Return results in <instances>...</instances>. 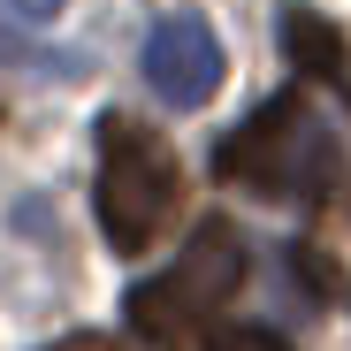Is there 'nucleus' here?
Listing matches in <instances>:
<instances>
[{"instance_id": "obj_1", "label": "nucleus", "mask_w": 351, "mask_h": 351, "mask_svg": "<svg viewBox=\"0 0 351 351\" xmlns=\"http://www.w3.org/2000/svg\"><path fill=\"white\" fill-rule=\"evenodd\" d=\"M214 168L229 184H245L260 199H306V206H328L351 191V160L336 145V130L298 99V92H275L267 107H252L237 130L221 138Z\"/></svg>"}, {"instance_id": "obj_2", "label": "nucleus", "mask_w": 351, "mask_h": 351, "mask_svg": "<svg viewBox=\"0 0 351 351\" xmlns=\"http://www.w3.org/2000/svg\"><path fill=\"white\" fill-rule=\"evenodd\" d=\"M92 206L114 252H153L160 229L184 206V168H176L168 138L130 123V114H99V176H92Z\"/></svg>"}, {"instance_id": "obj_3", "label": "nucleus", "mask_w": 351, "mask_h": 351, "mask_svg": "<svg viewBox=\"0 0 351 351\" xmlns=\"http://www.w3.org/2000/svg\"><path fill=\"white\" fill-rule=\"evenodd\" d=\"M237 282H245V237H237V221H199L191 229V245L176 252L160 275H145L130 290V328L160 351L176 343H191L229 298H237Z\"/></svg>"}, {"instance_id": "obj_4", "label": "nucleus", "mask_w": 351, "mask_h": 351, "mask_svg": "<svg viewBox=\"0 0 351 351\" xmlns=\"http://www.w3.org/2000/svg\"><path fill=\"white\" fill-rule=\"evenodd\" d=\"M145 84L184 114L221 92V38L206 31V16H160L145 31Z\"/></svg>"}, {"instance_id": "obj_5", "label": "nucleus", "mask_w": 351, "mask_h": 351, "mask_svg": "<svg viewBox=\"0 0 351 351\" xmlns=\"http://www.w3.org/2000/svg\"><path fill=\"white\" fill-rule=\"evenodd\" d=\"M282 53H290V69H306V77H321V84L351 92V38H343L328 16L290 8V16H282Z\"/></svg>"}, {"instance_id": "obj_6", "label": "nucleus", "mask_w": 351, "mask_h": 351, "mask_svg": "<svg viewBox=\"0 0 351 351\" xmlns=\"http://www.w3.org/2000/svg\"><path fill=\"white\" fill-rule=\"evenodd\" d=\"M0 62H16V69H46V77H69L77 53H46V46H31V38H16V31H0Z\"/></svg>"}, {"instance_id": "obj_7", "label": "nucleus", "mask_w": 351, "mask_h": 351, "mask_svg": "<svg viewBox=\"0 0 351 351\" xmlns=\"http://www.w3.org/2000/svg\"><path fill=\"white\" fill-rule=\"evenodd\" d=\"M290 267H298V282L313 290V298H328V290L343 282V267H336L328 252H313V245H290Z\"/></svg>"}, {"instance_id": "obj_8", "label": "nucleus", "mask_w": 351, "mask_h": 351, "mask_svg": "<svg viewBox=\"0 0 351 351\" xmlns=\"http://www.w3.org/2000/svg\"><path fill=\"white\" fill-rule=\"evenodd\" d=\"M0 8H8L16 23H46V16H62L69 0H0Z\"/></svg>"}, {"instance_id": "obj_9", "label": "nucleus", "mask_w": 351, "mask_h": 351, "mask_svg": "<svg viewBox=\"0 0 351 351\" xmlns=\"http://www.w3.org/2000/svg\"><path fill=\"white\" fill-rule=\"evenodd\" d=\"M221 351H290V343H282V336H267V328H245V336H229Z\"/></svg>"}, {"instance_id": "obj_10", "label": "nucleus", "mask_w": 351, "mask_h": 351, "mask_svg": "<svg viewBox=\"0 0 351 351\" xmlns=\"http://www.w3.org/2000/svg\"><path fill=\"white\" fill-rule=\"evenodd\" d=\"M46 351H123V343H114V336H92V328H84V336H62V343H46Z\"/></svg>"}]
</instances>
